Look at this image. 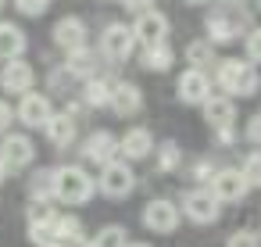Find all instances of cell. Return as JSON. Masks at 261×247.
<instances>
[{"label":"cell","mask_w":261,"mask_h":247,"mask_svg":"<svg viewBox=\"0 0 261 247\" xmlns=\"http://www.w3.org/2000/svg\"><path fill=\"white\" fill-rule=\"evenodd\" d=\"M4 176H8V165H4V158H0V183H4Z\"/></svg>","instance_id":"41"},{"label":"cell","mask_w":261,"mask_h":247,"mask_svg":"<svg viewBox=\"0 0 261 247\" xmlns=\"http://www.w3.org/2000/svg\"><path fill=\"white\" fill-rule=\"evenodd\" d=\"M97 47H100V54L111 61V65H125L133 54H136V36H133V26H125V22H111L104 33H100V40H97Z\"/></svg>","instance_id":"4"},{"label":"cell","mask_w":261,"mask_h":247,"mask_svg":"<svg viewBox=\"0 0 261 247\" xmlns=\"http://www.w3.org/2000/svg\"><path fill=\"white\" fill-rule=\"evenodd\" d=\"M108 108L118 115V118H133L143 111V90L136 83H111V101Z\"/></svg>","instance_id":"16"},{"label":"cell","mask_w":261,"mask_h":247,"mask_svg":"<svg viewBox=\"0 0 261 247\" xmlns=\"http://www.w3.org/2000/svg\"><path fill=\"white\" fill-rule=\"evenodd\" d=\"M168 29H172V22H168L158 8L140 11V15H136V22H133V36H136V43H140V47L165 43V40H168Z\"/></svg>","instance_id":"9"},{"label":"cell","mask_w":261,"mask_h":247,"mask_svg":"<svg viewBox=\"0 0 261 247\" xmlns=\"http://www.w3.org/2000/svg\"><path fill=\"white\" fill-rule=\"evenodd\" d=\"M54 215H58V211H54L50 204H36V201L29 204V222H50Z\"/></svg>","instance_id":"34"},{"label":"cell","mask_w":261,"mask_h":247,"mask_svg":"<svg viewBox=\"0 0 261 247\" xmlns=\"http://www.w3.org/2000/svg\"><path fill=\"white\" fill-rule=\"evenodd\" d=\"M133 186H136V172L125 165V158H118V161L104 165V168H100V176H97V190H100L104 197H111V201L129 197V193H133Z\"/></svg>","instance_id":"6"},{"label":"cell","mask_w":261,"mask_h":247,"mask_svg":"<svg viewBox=\"0 0 261 247\" xmlns=\"http://www.w3.org/2000/svg\"><path fill=\"white\" fill-rule=\"evenodd\" d=\"M108 101H111V83L108 79H86L83 83V104L86 108H108Z\"/></svg>","instance_id":"25"},{"label":"cell","mask_w":261,"mask_h":247,"mask_svg":"<svg viewBox=\"0 0 261 247\" xmlns=\"http://www.w3.org/2000/svg\"><path fill=\"white\" fill-rule=\"evenodd\" d=\"M93 247H129V229L125 226H104L93 236Z\"/></svg>","instance_id":"28"},{"label":"cell","mask_w":261,"mask_h":247,"mask_svg":"<svg viewBox=\"0 0 261 247\" xmlns=\"http://www.w3.org/2000/svg\"><path fill=\"white\" fill-rule=\"evenodd\" d=\"M15 118L29 129H43L50 118H54V104H50V93H40V90H29L22 93V104L15 111Z\"/></svg>","instance_id":"8"},{"label":"cell","mask_w":261,"mask_h":247,"mask_svg":"<svg viewBox=\"0 0 261 247\" xmlns=\"http://www.w3.org/2000/svg\"><path fill=\"white\" fill-rule=\"evenodd\" d=\"M36 86V68L25 61V58H15V61H4L0 68V90L4 93H29Z\"/></svg>","instance_id":"13"},{"label":"cell","mask_w":261,"mask_h":247,"mask_svg":"<svg viewBox=\"0 0 261 247\" xmlns=\"http://www.w3.org/2000/svg\"><path fill=\"white\" fill-rule=\"evenodd\" d=\"M215 86L225 97H254L261 90V76L250 61L222 58V61H215Z\"/></svg>","instance_id":"2"},{"label":"cell","mask_w":261,"mask_h":247,"mask_svg":"<svg viewBox=\"0 0 261 247\" xmlns=\"http://www.w3.org/2000/svg\"><path fill=\"white\" fill-rule=\"evenodd\" d=\"M43 133H47V140H50V147H58V151H68L72 143H75V136H79V122L65 111V115H58L54 111V118L43 126Z\"/></svg>","instance_id":"19"},{"label":"cell","mask_w":261,"mask_h":247,"mask_svg":"<svg viewBox=\"0 0 261 247\" xmlns=\"http://www.w3.org/2000/svg\"><path fill=\"white\" fill-rule=\"evenodd\" d=\"M240 172H243V179L250 183V190H254V186H261V151H250V154L243 158Z\"/></svg>","instance_id":"29"},{"label":"cell","mask_w":261,"mask_h":247,"mask_svg":"<svg viewBox=\"0 0 261 247\" xmlns=\"http://www.w3.org/2000/svg\"><path fill=\"white\" fill-rule=\"evenodd\" d=\"M83 161H90V165H111V161H118V136L115 133H108V129H97V133H90L86 140H83Z\"/></svg>","instance_id":"12"},{"label":"cell","mask_w":261,"mask_h":247,"mask_svg":"<svg viewBox=\"0 0 261 247\" xmlns=\"http://www.w3.org/2000/svg\"><path fill=\"white\" fill-rule=\"evenodd\" d=\"M83 236V222L75 215H54V240L58 243H68V240H79Z\"/></svg>","instance_id":"26"},{"label":"cell","mask_w":261,"mask_h":247,"mask_svg":"<svg viewBox=\"0 0 261 247\" xmlns=\"http://www.w3.org/2000/svg\"><path fill=\"white\" fill-rule=\"evenodd\" d=\"M129 247H150V243H129Z\"/></svg>","instance_id":"42"},{"label":"cell","mask_w":261,"mask_h":247,"mask_svg":"<svg viewBox=\"0 0 261 247\" xmlns=\"http://www.w3.org/2000/svg\"><path fill=\"white\" fill-rule=\"evenodd\" d=\"M122 4H125L129 11H136V15H140V11H150V8H154V0H122Z\"/></svg>","instance_id":"38"},{"label":"cell","mask_w":261,"mask_h":247,"mask_svg":"<svg viewBox=\"0 0 261 247\" xmlns=\"http://www.w3.org/2000/svg\"><path fill=\"white\" fill-rule=\"evenodd\" d=\"M29 240H33L36 247L58 243V240H54V218H50V222H29Z\"/></svg>","instance_id":"30"},{"label":"cell","mask_w":261,"mask_h":247,"mask_svg":"<svg viewBox=\"0 0 261 247\" xmlns=\"http://www.w3.org/2000/svg\"><path fill=\"white\" fill-rule=\"evenodd\" d=\"M175 97H179L182 104H204V101L211 97V79H207V72L186 68V72L175 79Z\"/></svg>","instance_id":"14"},{"label":"cell","mask_w":261,"mask_h":247,"mask_svg":"<svg viewBox=\"0 0 261 247\" xmlns=\"http://www.w3.org/2000/svg\"><path fill=\"white\" fill-rule=\"evenodd\" d=\"M207 190L222 201V204H240L250 193V183L243 179L240 168H215V176L207 179Z\"/></svg>","instance_id":"7"},{"label":"cell","mask_w":261,"mask_h":247,"mask_svg":"<svg viewBox=\"0 0 261 247\" xmlns=\"http://www.w3.org/2000/svg\"><path fill=\"white\" fill-rule=\"evenodd\" d=\"M179 165H182L179 143H175V140H165V143L158 147V172H175Z\"/></svg>","instance_id":"27"},{"label":"cell","mask_w":261,"mask_h":247,"mask_svg":"<svg viewBox=\"0 0 261 247\" xmlns=\"http://www.w3.org/2000/svg\"><path fill=\"white\" fill-rule=\"evenodd\" d=\"M182 4H190V8H200V4H211V0H182Z\"/></svg>","instance_id":"40"},{"label":"cell","mask_w":261,"mask_h":247,"mask_svg":"<svg viewBox=\"0 0 261 247\" xmlns=\"http://www.w3.org/2000/svg\"><path fill=\"white\" fill-rule=\"evenodd\" d=\"M47 8H50V0H15V11L25 18H40V15H47Z\"/></svg>","instance_id":"32"},{"label":"cell","mask_w":261,"mask_h":247,"mask_svg":"<svg viewBox=\"0 0 261 247\" xmlns=\"http://www.w3.org/2000/svg\"><path fill=\"white\" fill-rule=\"evenodd\" d=\"M29 197L36 204H50L54 201V168H40L29 179Z\"/></svg>","instance_id":"24"},{"label":"cell","mask_w":261,"mask_h":247,"mask_svg":"<svg viewBox=\"0 0 261 247\" xmlns=\"http://www.w3.org/2000/svg\"><path fill=\"white\" fill-rule=\"evenodd\" d=\"M4 8H8V0H0V11H4Z\"/></svg>","instance_id":"43"},{"label":"cell","mask_w":261,"mask_h":247,"mask_svg":"<svg viewBox=\"0 0 261 247\" xmlns=\"http://www.w3.org/2000/svg\"><path fill=\"white\" fill-rule=\"evenodd\" d=\"M211 176H215L211 161H197V165H193V179H197V183H207Z\"/></svg>","instance_id":"37"},{"label":"cell","mask_w":261,"mask_h":247,"mask_svg":"<svg viewBox=\"0 0 261 247\" xmlns=\"http://www.w3.org/2000/svg\"><path fill=\"white\" fill-rule=\"evenodd\" d=\"M243 43H247V61L250 65H261V29H250Z\"/></svg>","instance_id":"33"},{"label":"cell","mask_w":261,"mask_h":247,"mask_svg":"<svg viewBox=\"0 0 261 247\" xmlns=\"http://www.w3.org/2000/svg\"><path fill=\"white\" fill-rule=\"evenodd\" d=\"M47 247H65V243H47Z\"/></svg>","instance_id":"44"},{"label":"cell","mask_w":261,"mask_h":247,"mask_svg":"<svg viewBox=\"0 0 261 247\" xmlns=\"http://www.w3.org/2000/svg\"><path fill=\"white\" fill-rule=\"evenodd\" d=\"M25 47H29V40H25V33H22L15 22H0V61L22 58Z\"/></svg>","instance_id":"20"},{"label":"cell","mask_w":261,"mask_h":247,"mask_svg":"<svg viewBox=\"0 0 261 247\" xmlns=\"http://www.w3.org/2000/svg\"><path fill=\"white\" fill-rule=\"evenodd\" d=\"M179 218H182V211H179V204L168 201V197H154V201H147V208H143V226H147L150 233H175Z\"/></svg>","instance_id":"10"},{"label":"cell","mask_w":261,"mask_h":247,"mask_svg":"<svg viewBox=\"0 0 261 247\" xmlns=\"http://www.w3.org/2000/svg\"><path fill=\"white\" fill-rule=\"evenodd\" d=\"M225 247H261V233L257 229H236L225 240Z\"/></svg>","instance_id":"31"},{"label":"cell","mask_w":261,"mask_h":247,"mask_svg":"<svg viewBox=\"0 0 261 247\" xmlns=\"http://www.w3.org/2000/svg\"><path fill=\"white\" fill-rule=\"evenodd\" d=\"M179 211H182L190 222H197V226H211V222H218V215H222V201H218L207 186H197V190H186V193H182Z\"/></svg>","instance_id":"5"},{"label":"cell","mask_w":261,"mask_h":247,"mask_svg":"<svg viewBox=\"0 0 261 247\" xmlns=\"http://www.w3.org/2000/svg\"><path fill=\"white\" fill-rule=\"evenodd\" d=\"M65 68H68L72 79H93V76H97V54H93L90 47H79V51L68 54Z\"/></svg>","instance_id":"22"},{"label":"cell","mask_w":261,"mask_h":247,"mask_svg":"<svg viewBox=\"0 0 261 247\" xmlns=\"http://www.w3.org/2000/svg\"><path fill=\"white\" fill-rule=\"evenodd\" d=\"M65 247H93V240H86V236H79V240H68Z\"/></svg>","instance_id":"39"},{"label":"cell","mask_w":261,"mask_h":247,"mask_svg":"<svg viewBox=\"0 0 261 247\" xmlns=\"http://www.w3.org/2000/svg\"><path fill=\"white\" fill-rule=\"evenodd\" d=\"M200 111H204V122L218 133V129H232V122H236V104H232V97H225V93H211L204 104H200Z\"/></svg>","instance_id":"18"},{"label":"cell","mask_w":261,"mask_h":247,"mask_svg":"<svg viewBox=\"0 0 261 247\" xmlns=\"http://www.w3.org/2000/svg\"><path fill=\"white\" fill-rule=\"evenodd\" d=\"M118 154H122L125 161H143V158H150V154H154V133H150L147 126L125 129V136L118 140Z\"/></svg>","instance_id":"17"},{"label":"cell","mask_w":261,"mask_h":247,"mask_svg":"<svg viewBox=\"0 0 261 247\" xmlns=\"http://www.w3.org/2000/svg\"><path fill=\"white\" fill-rule=\"evenodd\" d=\"M0 158H4L8 172H22L33 165L36 158V147L25 133H4V140H0Z\"/></svg>","instance_id":"11"},{"label":"cell","mask_w":261,"mask_h":247,"mask_svg":"<svg viewBox=\"0 0 261 247\" xmlns=\"http://www.w3.org/2000/svg\"><path fill=\"white\" fill-rule=\"evenodd\" d=\"M50 36H54V43H58L65 54H72V51L86 47V40H90V33H86V22H83V18H75V15H65V18H58Z\"/></svg>","instance_id":"15"},{"label":"cell","mask_w":261,"mask_h":247,"mask_svg":"<svg viewBox=\"0 0 261 247\" xmlns=\"http://www.w3.org/2000/svg\"><path fill=\"white\" fill-rule=\"evenodd\" d=\"M243 136H247L250 143H261V111L247 118V129H243Z\"/></svg>","instance_id":"35"},{"label":"cell","mask_w":261,"mask_h":247,"mask_svg":"<svg viewBox=\"0 0 261 247\" xmlns=\"http://www.w3.org/2000/svg\"><path fill=\"white\" fill-rule=\"evenodd\" d=\"M93 193H97V179L83 165H58L54 168V201L75 208V204H86Z\"/></svg>","instance_id":"3"},{"label":"cell","mask_w":261,"mask_h":247,"mask_svg":"<svg viewBox=\"0 0 261 247\" xmlns=\"http://www.w3.org/2000/svg\"><path fill=\"white\" fill-rule=\"evenodd\" d=\"M257 11H261V0H257Z\"/></svg>","instance_id":"45"},{"label":"cell","mask_w":261,"mask_h":247,"mask_svg":"<svg viewBox=\"0 0 261 247\" xmlns=\"http://www.w3.org/2000/svg\"><path fill=\"white\" fill-rule=\"evenodd\" d=\"M215 61L218 58H215V43L211 40H193L186 47V65L190 68H200L204 72V68H215Z\"/></svg>","instance_id":"23"},{"label":"cell","mask_w":261,"mask_h":247,"mask_svg":"<svg viewBox=\"0 0 261 247\" xmlns=\"http://www.w3.org/2000/svg\"><path fill=\"white\" fill-rule=\"evenodd\" d=\"M140 65H143L147 72H154V76H161V72H168V68L175 65V51H172V43L165 40V43H154V47H143V54H140Z\"/></svg>","instance_id":"21"},{"label":"cell","mask_w":261,"mask_h":247,"mask_svg":"<svg viewBox=\"0 0 261 247\" xmlns=\"http://www.w3.org/2000/svg\"><path fill=\"white\" fill-rule=\"evenodd\" d=\"M118 4H122V0H118Z\"/></svg>","instance_id":"46"},{"label":"cell","mask_w":261,"mask_h":247,"mask_svg":"<svg viewBox=\"0 0 261 247\" xmlns=\"http://www.w3.org/2000/svg\"><path fill=\"white\" fill-rule=\"evenodd\" d=\"M11 118H15L11 104H8V101H0V133H11Z\"/></svg>","instance_id":"36"},{"label":"cell","mask_w":261,"mask_h":247,"mask_svg":"<svg viewBox=\"0 0 261 247\" xmlns=\"http://www.w3.org/2000/svg\"><path fill=\"white\" fill-rule=\"evenodd\" d=\"M204 29L215 47H225V43H236L240 36H247L254 26H250L247 4H215L204 18Z\"/></svg>","instance_id":"1"}]
</instances>
